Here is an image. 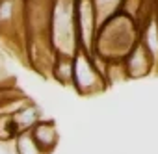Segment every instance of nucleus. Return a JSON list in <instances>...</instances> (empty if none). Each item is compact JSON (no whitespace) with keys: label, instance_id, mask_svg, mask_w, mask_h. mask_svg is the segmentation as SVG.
Wrapping results in <instances>:
<instances>
[{"label":"nucleus","instance_id":"f257e3e1","mask_svg":"<svg viewBox=\"0 0 158 154\" xmlns=\"http://www.w3.org/2000/svg\"><path fill=\"white\" fill-rule=\"evenodd\" d=\"M41 108L32 100L28 99L23 106H19L15 111H11V121H13V126L17 130V134H24V132H30L39 121H41Z\"/></svg>","mask_w":158,"mask_h":154},{"label":"nucleus","instance_id":"f03ea898","mask_svg":"<svg viewBox=\"0 0 158 154\" xmlns=\"http://www.w3.org/2000/svg\"><path fill=\"white\" fill-rule=\"evenodd\" d=\"M30 136H32L34 143L37 145V148H39L43 154H50V152L56 148V145H58V130H56L54 121L41 119V121L30 130Z\"/></svg>","mask_w":158,"mask_h":154},{"label":"nucleus","instance_id":"7ed1b4c3","mask_svg":"<svg viewBox=\"0 0 158 154\" xmlns=\"http://www.w3.org/2000/svg\"><path fill=\"white\" fill-rule=\"evenodd\" d=\"M50 76H52L56 82L63 84V86L73 84V56L56 54V59H54Z\"/></svg>","mask_w":158,"mask_h":154},{"label":"nucleus","instance_id":"20e7f679","mask_svg":"<svg viewBox=\"0 0 158 154\" xmlns=\"http://www.w3.org/2000/svg\"><path fill=\"white\" fill-rule=\"evenodd\" d=\"M13 150L15 154H43L37 145L34 143L30 132H24V134H19L15 139H13Z\"/></svg>","mask_w":158,"mask_h":154},{"label":"nucleus","instance_id":"39448f33","mask_svg":"<svg viewBox=\"0 0 158 154\" xmlns=\"http://www.w3.org/2000/svg\"><path fill=\"white\" fill-rule=\"evenodd\" d=\"M15 78L6 71V65H4V59L0 56V86H6V84H13Z\"/></svg>","mask_w":158,"mask_h":154}]
</instances>
